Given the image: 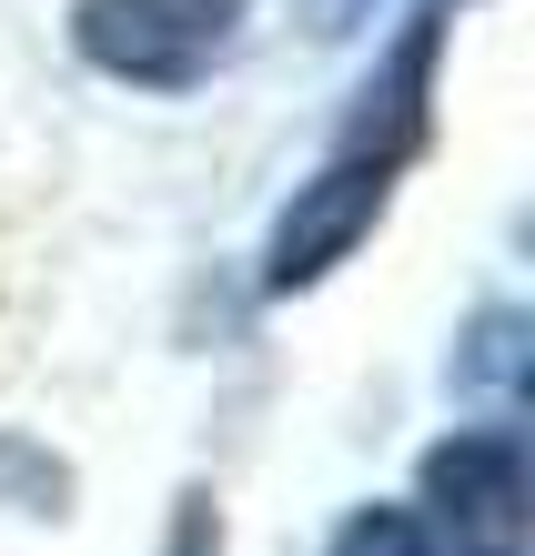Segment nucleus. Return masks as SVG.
I'll return each instance as SVG.
<instances>
[{
    "label": "nucleus",
    "instance_id": "f257e3e1",
    "mask_svg": "<svg viewBox=\"0 0 535 556\" xmlns=\"http://www.w3.org/2000/svg\"><path fill=\"white\" fill-rule=\"evenodd\" d=\"M424 72H434V30H405L394 72L364 91V112H354L344 152H333L323 173H314V192L283 213V233H273V293L314 283L333 253H354V243H364V223L384 213V192H394V173H405V152L424 142Z\"/></svg>",
    "mask_w": 535,
    "mask_h": 556
},
{
    "label": "nucleus",
    "instance_id": "f03ea898",
    "mask_svg": "<svg viewBox=\"0 0 535 556\" xmlns=\"http://www.w3.org/2000/svg\"><path fill=\"white\" fill-rule=\"evenodd\" d=\"M243 11L253 0H81L72 41H81V61H102L112 81L182 91L243 41Z\"/></svg>",
    "mask_w": 535,
    "mask_h": 556
},
{
    "label": "nucleus",
    "instance_id": "7ed1b4c3",
    "mask_svg": "<svg viewBox=\"0 0 535 556\" xmlns=\"http://www.w3.org/2000/svg\"><path fill=\"white\" fill-rule=\"evenodd\" d=\"M424 496L455 516V536H475L485 556H515V506H525V466L506 435H455L424 455Z\"/></svg>",
    "mask_w": 535,
    "mask_h": 556
},
{
    "label": "nucleus",
    "instance_id": "20e7f679",
    "mask_svg": "<svg viewBox=\"0 0 535 556\" xmlns=\"http://www.w3.org/2000/svg\"><path fill=\"white\" fill-rule=\"evenodd\" d=\"M333 556H434V546H424V527L405 506H374V516H354V527L333 536Z\"/></svg>",
    "mask_w": 535,
    "mask_h": 556
},
{
    "label": "nucleus",
    "instance_id": "39448f33",
    "mask_svg": "<svg viewBox=\"0 0 535 556\" xmlns=\"http://www.w3.org/2000/svg\"><path fill=\"white\" fill-rule=\"evenodd\" d=\"M475 556H485V546H475Z\"/></svg>",
    "mask_w": 535,
    "mask_h": 556
}]
</instances>
